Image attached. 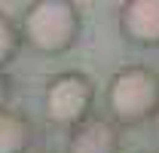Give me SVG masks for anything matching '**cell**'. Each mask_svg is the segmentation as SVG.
I'll use <instances>...</instances> for the list:
<instances>
[{"label": "cell", "instance_id": "ba28073f", "mask_svg": "<svg viewBox=\"0 0 159 153\" xmlns=\"http://www.w3.org/2000/svg\"><path fill=\"white\" fill-rule=\"evenodd\" d=\"M6 98H9V76L0 71V110H6Z\"/></svg>", "mask_w": 159, "mask_h": 153}, {"label": "cell", "instance_id": "277c9868", "mask_svg": "<svg viewBox=\"0 0 159 153\" xmlns=\"http://www.w3.org/2000/svg\"><path fill=\"white\" fill-rule=\"evenodd\" d=\"M119 28L138 46H159V0H129V3H122Z\"/></svg>", "mask_w": 159, "mask_h": 153}, {"label": "cell", "instance_id": "52a82bcc", "mask_svg": "<svg viewBox=\"0 0 159 153\" xmlns=\"http://www.w3.org/2000/svg\"><path fill=\"white\" fill-rule=\"evenodd\" d=\"M19 46H21V34H19V28H16V21L6 19L0 12V67H6L16 58Z\"/></svg>", "mask_w": 159, "mask_h": 153}, {"label": "cell", "instance_id": "9c48e42d", "mask_svg": "<svg viewBox=\"0 0 159 153\" xmlns=\"http://www.w3.org/2000/svg\"><path fill=\"white\" fill-rule=\"evenodd\" d=\"M156 123H159V110H156Z\"/></svg>", "mask_w": 159, "mask_h": 153}, {"label": "cell", "instance_id": "8992f818", "mask_svg": "<svg viewBox=\"0 0 159 153\" xmlns=\"http://www.w3.org/2000/svg\"><path fill=\"white\" fill-rule=\"evenodd\" d=\"M31 123L16 110H0V153H28Z\"/></svg>", "mask_w": 159, "mask_h": 153}, {"label": "cell", "instance_id": "7a4b0ae2", "mask_svg": "<svg viewBox=\"0 0 159 153\" xmlns=\"http://www.w3.org/2000/svg\"><path fill=\"white\" fill-rule=\"evenodd\" d=\"M107 107L116 123H144L159 110V74L144 64H129L107 86Z\"/></svg>", "mask_w": 159, "mask_h": 153}, {"label": "cell", "instance_id": "3957f363", "mask_svg": "<svg viewBox=\"0 0 159 153\" xmlns=\"http://www.w3.org/2000/svg\"><path fill=\"white\" fill-rule=\"evenodd\" d=\"M95 101V86L92 80L80 71H64L46 83L43 92V110L58 126H77L83 123Z\"/></svg>", "mask_w": 159, "mask_h": 153}, {"label": "cell", "instance_id": "6da1fadb", "mask_svg": "<svg viewBox=\"0 0 159 153\" xmlns=\"http://www.w3.org/2000/svg\"><path fill=\"white\" fill-rule=\"evenodd\" d=\"M19 34L43 55L67 52L80 34V12L70 0H37L25 9Z\"/></svg>", "mask_w": 159, "mask_h": 153}, {"label": "cell", "instance_id": "5b68a950", "mask_svg": "<svg viewBox=\"0 0 159 153\" xmlns=\"http://www.w3.org/2000/svg\"><path fill=\"white\" fill-rule=\"evenodd\" d=\"M119 132L110 119L101 116H86L83 123L74 126L67 138V153H116Z\"/></svg>", "mask_w": 159, "mask_h": 153}]
</instances>
